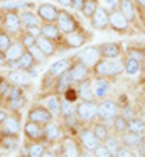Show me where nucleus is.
<instances>
[{
    "mask_svg": "<svg viewBox=\"0 0 145 157\" xmlns=\"http://www.w3.org/2000/svg\"><path fill=\"white\" fill-rule=\"evenodd\" d=\"M93 71L96 76L101 78H115V76H120L125 71V66L121 61L118 59H105L101 58L96 64L93 66Z\"/></svg>",
    "mask_w": 145,
    "mask_h": 157,
    "instance_id": "nucleus-1",
    "label": "nucleus"
},
{
    "mask_svg": "<svg viewBox=\"0 0 145 157\" xmlns=\"http://www.w3.org/2000/svg\"><path fill=\"white\" fill-rule=\"evenodd\" d=\"M118 115H120V106L116 105V101L105 98L98 103V118H100V122L106 123V125L113 123V120Z\"/></svg>",
    "mask_w": 145,
    "mask_h": 157,
    "instance_id": "nucleus-2",
    "label": "nucleus"
},
{
    "mask_svg": "<svg viewBox=\"0 0 145 157\" xmlns=\"http://www.w3.org/2000/svg\"><path fill=\"white\" fill-rule=\"evenodd\" d=\"M52 118H54V115L49 112V108L40 106V105L32 106L29 110V113H27V120L29 122H36L39 125H49V123H52Z\"/></svg>",
    "mask_w": 145,
    "mask_h": 157,
    "instance_id": "nucleus-3",
    "label": "nucleus"
},
{
    "mask_svg": "<svg viewBox=\"0 0 145 157\" xmlns=\"http://www.w3.org/2000/svg\"><path fill=\"white\" fill-rule=\"evenodd\" d=\"M76 117L81 122H93L98 117V103L96 101H81L76 106Z\"/></svg>",
    "mask_w": 145,
    "mask_h": 157,
    "instance_id": "nucleus-4",
    "label": "nucleus"
},
{
    "mask_svg": "<svg viewBox=\"0 0 145 157\" xmlns=\"http://www.w3.org/2000/svg\"><path fill=\"white\" fill-rule=\"evenodd\" d=\"M56 25L59 27V31L63 32L64 36L73 34V32L78 31V22L74 21V17L66 10H59L57 19H56Z\"/></svg>",
    "mask_w": 145,
    "mask_h": 157,
    "instance_id": "nucleus-5",
    "label": "nucleus"
},
{
    "mask_svg": "<svg viewBox=\"0 0 145 157\" xmlns=\"http://www.w3.org/2000/svg\"><path fill=\"white\" fill-rule=\"evenodd\" d=\"M78 140H79V145H83L88 152H94V149L101 144L91 128H81L78 132Z\"/></svg>",
    "mask_w": 145,
    "mask_h": 157,
    "instance_id": "nucleus-6",
    "label": "nucleus"
},
{
    "mask_svg": "<svg viewBox=\"0 0 145 157\" xmlns=\"http://www.w3.org/2000/svg\"><path fill=\"white\" fill-rule=\"evenodd\" d=\"M78 59H79V61H83L88 68H93V66L101 59L100 48H98V46H88V48H84L83 51L79 52Z\"/></svg>",
    "mask_w": 145,
    "mask_h": 157,
    "instance_id": "nucleus-7",
    "label": "nucleus"
},
{
    "mask_svg": "<svg viewBox=\"0 0 145 157\" xmlns=\"http://www.w3.org/2000/svg\"><path fill=\"white\" fill-rule=\"evenodd\" d=\"M93 85V93L96 100H105L111 91V85L108 81V78H101V76H96V78L91 81Z\"/></svg>",
    "mask_w": 145,
    "mask_h": 157,
    "instance_id": "nucleus-8",
    "label": "nucleus"
},
{
    "mask_svg": "<svg viewBox=\"0 0 145 157\" xmlns=\"http://www.w3.org/2000/svg\"><path fill=\"white\" fill-rule=\"evenodd\" d=\"M91 24H93L94 29L98 31H103L110 25V12H108L106 7H98L96 12L91 15Z\"/></svg>",
    "mask_w": 145,
    "mask_h": 157,
    "instance_id": "nucleus-9",
    "label": "nucleus"
},
{
    "mask_svg": "<svg viewBox=\"0 0 145 157\" xmlns=\"http://www.w3.org/2000/svg\"><path fill=\"white\" fill-rule=\"evenodd\" d=\"M69 76H71V79H73V83H81V81H84V79H88V76H90V68H88L83 61L78 59L76 63L71 64Z\"/></svg>",
    "mask_w": 145,
    "mask_h": 157,
    "instance_id": "nucleus-10",
    "label": "nucleus"
},
{
    "mask_svg": "<svg viewBox=\"0 0 145 157\" xmlns=\"http://www.w3.org/2000/svg\"><path fill=\"white\" fill-rule=\"evenodd\" d=\"M110 27L116 32H127L128 27H130V22H128L127 17L116 9V10L110 12Z\"/></svg>",
    "mask_w": 145,
    "mask_h": 157,
    "instance_id": "nucleus-11",
    "label": "nucleus"
},
{
    "mask_svg": "<svg viewBox=\"0 0 145 157\" xmlns=\"http://www.w3.org/2000/svg\"><path fill=\"white\" fill-rule=\"evenodd\" d=\"M100 52H101V58L105 59H118L121 56V48L120 42H105V44H100Z\"/></svg>",
    "mask_w": 145,
    "mask_h": 157,
    "instance_id": "nucleus-12",
    "label": "nucleus"
},
{
    "mask_svg": "<svg viewBox=\"0 0 145 157\" xmlns=\"http://www.w3.org/2000/svg\"><path fill=\"white\" fill-rule=\"evenodd\" d=\"M120 142H121V145H125V147L133 150V149H138L140 145H143L145 137L142 135V133L127 132V133H123V135H120Z\"/></svg>",
    "mask_w": 145,
    "mask_h": 157,
    "instance_id": "nucleus-13",
    "label": "nucleus"
},
{
    "mask_svg": "<svg viewBox=\"0 0 145 157\" xmlns=\"http://www.w3.org/2000/svg\"><path fill=\"white\" fill-rule=\"evenodd\" d=\"M7 100H9V105L12 110H20L25 106V96L19 86H12L10 93L7 95Z\"/></svg>",
    "mask_w": 145,
    "mask_h": 157,
    "instance_id": "nucleus-14",
    "label": "nucleus"
},
{
    "mask_svg": "<svg viewBox=\"0 0 145 157\" xmlns=\"http://www.w3.org/2000/svg\"><path fill=\"white\" fill-rule=\"evenodd\" d=\"M7 64L12 66V68H17V69L29 71L30 68H34V64H37V61L34 59V56L30 54V51H25L17 61H10V63H7Z\"/></svg>",
    "mask_w": 145,
    "mask_h": 157,
    "instance_id": "nucleus-15",
    "label": "nucleus"
},
{
    "mask_svg": "<svg viewBox=\"0 0 145 157\" xmlns=\"http://www.w3.org/2000/svg\"><path fill=\"white\" fill-rule=\"evenodd\" d=\"M24 133H25L27 140H32V142H39V140L42 139L44 128H42V125H39V123H36V122H29V120H27V123L24 125Z\"/></svg>",
    "mask_w": 145,
    "mask_h": 157,
    "instance_id": "nucleus-16",
    "label": "nucleus"
},
{
    "mask_svg": "<svg viewBox=\"0 0 145 157\" xmlns=\"http://www.w3.org/2000/svg\"><path fill=\"white\" fill-rule=\"evenodd\" d=\"M57 14H59V10H57L52 4H42L37 9V15H39V19L44 22H56Z\"/></svg>",
    "mask_w": 145,
    "mask_h": 157,
    "instance_id": "nucleus-17",
    "label": "nucleus"
},
{
    "mask_svg": "<svg viewBox=\"0 0 145 157\" xmlns=\"http://www.w3.org/2000/svg\"><path fill=\"white\" fill-rule=\"evenodd\" d=\"M71 59H59V61H56L52 66L49 68V73L47 75L51 76V78H59L61 75H64V73H67L71 69Z\"/></svg>",
    "mask_w": 145,
    "mask_h": 157,
    "instance_id": "nucleus-18",
    "label": "nucleus"
},
{
    "mask_svg": "<svg viewBox=\"0 0 145 157\" xmlns=\"http://www.w3.org/2000/svg\"><path fill=\"white\" fill-rule=\"evenodd\" d=\"M78 95H79L81 101H96L93 93V85H91V79H84L79 83V88H78Z\"/></svg>",
    "mask_w": 145,
    "mask_h": 157,
    "instance_id": "nucleus-19",
    "label": "nucleus"
},
{
    "mask_svg": "<svg viewBox=\"0 0 145 157\" xmlns=\"http://www.w3.org/2000/svg\"><path fill=\"white\" fill-rule=\"evenodd\" d=\"M118 10L127 17V21L130 24H133L137 21V12H135V5H133V0H120L118 4Z\"/></svg>",
    "mask_w": 145,
    "mask_h": 157,
    "instance_id": "nucleus-20",
    "label": "nucleus"
},
{
    "mask_svg": "<svg viewBox=\"0 0 145 157\" xmlns=\"http://www.w3.org/2000/svg\"><path fill=\"white\" fill-rule=\"evenodd\" d=\"M40 34L42 36H46L47 39H51V41H61L63 39V32L59 31V27H57L54 22H46V24L40 27Z\"/></svg>",
    "mask_w": 145,
    "mask_h": 157,
    "instance_id": "nucleus-21",
    "label": "nucleus"
},
{
    "mask_svg": "<svg viewBox=\"0 0 145 157\" xmlns=\"http://www.w3.org/2000/svg\"><path fill=\"white\" fill-rule=\"evenodd\" d=\"M3 25L9 29L10 32H19L22 27V22H20V15L17 12H7L3 15Z\"/></svg>",
    "mask_w": 145,
    "mask_h": 157,
    "instance_id": "nucleus-22",
    "label": "nucleus"
},
{
    "mask_svg": "<svg viewBox=\"0 0 145 157\" xmlns=\"http://www.w3.org/2000/svg\"><path fill=\"white\" fill-rule=\"evenodd\" d=\"M36 46L44 52V56H46V58L52 56V54H54V51H56V44H54V42L51 41V39H47L46 36H42V34L36 37Z\"/></svg>",
    "mask_w": 145,
    "mask_h": 157,
    "instance_id": "nucleus-23",
    "label": "nucleus"
},
{
    "mask_svg": "<svg viewBox=\"0 0 145 157\" xmlns=\"http://www.w3.org/2000/svg\"><path fill=\"white\" fill-rule=\"evenodd\" d=\"M9 81L13 86H24L30 83V78L24 69H13V71L9 73Z\"/></svg>",
    "mask_w": 145,
    "mask_h": 157,
    "instance_id": "nucleus-24",
    "label": "nucleus"
},
{
    "mask_svg": "<svg viewBox=\"0 0 145 157\" xmlns=\"http://www.w3.org/2000/svg\"><path fill=\"white\" fill-rule=\"evenodd\" d=\"M19 130H20V122L17 117H7V120L2 123L3 135H17Z\"/></svg>",
    "mask_w": 145,
    "mask_h": 157,
    "instance_id": "nucleus-25",
    "label": "nucleus"
},
{
    "mask_svg": "<svg viewBox=\"0 0 145 157\" xmlns=\"http://www.w3.org/2000/svg\"><path fill=\"white\" fill-rule=\"evenodd\" d=\"M63 154L66 157H79L81 155L79 144H78L74 139H64V142H63Z\"/></svg>",
    "mask_w": 145,
    "mask_h": 157,
    "instance_id": "nucleus-26",
    "label": "nucleus"
},
{
    "mask_svg": "<svg viewBox=\"0 0 145 157\" xmlns=\"http://www.w3.org/2000/svg\"><path fill=\"white\" fill-rule=\"evenodd\" d=\"M24 52H25V51H24V44H22V42H12V44L9 46V49H7L3 54H5L7 63H10V61H17Z\"/></svg>",
    "mask_w": 145,
    "mask_h": 157,
    "instance_id": "nucleus-27",
    "label": "nucleus"
},
{
    "mask_svg": "<svg viewBox=\"0 0 145 157\" xmlns=\"http://www.w3.org/2000/svg\"><path fill=\"white\" fill-rule=\"evenodd\" d=\"M64 41H66V46H67V48L78 49V48H81V46L86 42V36H84L83 32L76 31V32H73V34H67Z\"/></svg>",
    "mask_w": 145,
    "mask_h": 157,
    "instance_id": "nucleus-28",
    "label": "nucleus"
},
{
    "mask_svg": "<svg viewBox=\"0 0 145 157\" xmlns=\"http://www.w3.org/2000/svg\"><path fill=\"white\" fill-rule=\"evenodd\" d=\"M42 139L46 140V142H49V144H54L56 140L61 139V128L56 125V123H49V125H46L44 133H42Z\"/></svg>",
    "mask_w": 145,
    "mask_h": 157,
    "instance_id": "nucleus-29",
    "label": "nucleus"
},
{
    "mask_svg": "<svg viewBox=\"0 0 145 157\" xmlns=\"http://www.w3.org/2000/svg\"><path fill=\"white\" fill-rule=\"evenodd\" d=\"M123 66H125V73H127V75L137 76L138 73L142 71V66L143 64H142L140 61H137V59H133V58H125Z\"/></svg>",
    "mask_w": 145,
    "mask_h": 157,
    "instance_id": "nucleus-30",
    "label": "nucleus"
},
{
    "mask_svg": "<svg viewBox=\"0 0 145 157\" xmlns=\"http://www.w3.org/2000/svg\"><path fill=\"white\" fill-rule=\"evenodd\" d=\"M20 22H22V25L25 29H29V27H39V17H37L36 14H32V12H29V10H24V12H20Z\"/></svg>",
    "mask_w": 145,
    "mask_h": 157,
    "instance_id": "nucleus-31",
    "label": "nucleus"
},
{
    "mask_svg": "<svg viewBox=\"0 0 145 157\" xmlns=\"http://www.w3.org/2000/svg\"><path fill=\"white\" fill-rule=\"evenodd\" d=\"M91 130H93V133L96 135V139L100 140V142H105V140L110 137V128H108V125L103 122L94 123V125L91 127Z\"/></svg>",
    "mask_w": 145,
    "mask_h": 157,
    "instance_id": "nucleus-32",
    "label": "nucleus"
},
{
    "mask_svg": "<svg viewBox=\"0 0 145 157\" xmlns=\"http://www.w3.org/2000/svg\"><path fill=\"white\" fill-rule=\"evenodd\" d=\"M111 125H113V130L118 133V135H123V133L128 132V118L125 115H121V113L113 120Z\"/></svg>",
    "mask_w": 145,
    "mask_h": 157,
    "instance_id": "nucleus-33",
    "label": "nucleus"
},
{
    "mask_svg": "<svg viewBox=\"0 0 145 157\" xmlns=\"http://www.w3.org/2000/svg\"><path fill=\"white\" fill-rule=\"evenodd\" d=\"M128 132H133V133H145V120L142 118H128Z\"/></svg>",
    "mask_w": 145,
    "mask_h": 157,
    "instance_id": "nucleus-34",
    "label": "nucleus"
},
{
    "mask_svg": "<svg viewBox=\"0 0 145 157\" xmlns=\"http://www.w3.org/2000/svg\"><path fill=\"white\" fill-rule=\"evenodd\" d=\"M46 108H49V112L52 115H61V100L57 98V95H52L46 100Z\"/></svg>",
    "mask_w": 145,
    "mask_h": 157,
    "instance_id": "nucleus-35",
    "label": "nucleus"
},
{
    "mask_svg": "<svg viewBox=\"0 0 145 157\" xmlns=\"http://www.w3.org/2000/svg\"><path fill=\"white\" fill-rule=\"evenodd\" d=\"M100 7V4H98V0H84L83 4V9H81V12H83L84 17L91 19V15L96 12V9Z\"/></svg>",
    "mask_w": 145,
    "mask_h": 157,
    "instance_id": "nucleus-36",
    "label": "nucleus"
},
{
    "mask_svg": "<svg viewBox=\"0 0 145 157\" xmlns=\"http://www.w3.org/2000/svg\"><path fill=\"white\" fill-rule=\"evenodd\" d=\"M46 152V147L40 142H32L27 145V157H40Z\"/></svg>",
    "mask_w": 145,
    "mask_h": 157,
    "instance_id": "nucleus-37",
    "label": "nucleus"
},
{
    "mask_svg": "<svg viewBox=\"0 0 145 157\" xmlns=\"http://www.w3.org/2000/svg\"><path fill=\"white\" fill-rule=\"evenodd\" d=\"M61 115H63L66 120H69L71 117H74V115H76V106H74L71 101L64 100V101L61 103Z\"/></svg>",
    "mask_w": 145,
    "mask_h": 157,
    "instance_id": "nucleus-38",
    "label": "nucleus"
},
{
    "mask_svg": "<svg viewBox=\"0 0 145 157\" xmlns=\"http://www.w3.org/2000/svg\"><path fill=\"white\" fill-rule=\"evenodd\" d=\"M0 147L5 150H13L17 147V135H3L0 140Z\"/></svg>",
    "mask_w": 145,
    "mask_h": 157,
    "instance_id": "nucleus-39",
    "label": "nucleus"
},
{
    "mask_svg": "<svg viewBox=\"0 0 145 157\" xmlns=\"http://www.w3.org/2000/svg\"><path fill=\"white\" fill-rule=\"evenodd\" d=\"M127 58H133L137 61H140L142 64L145 63V49L142 48H128L127 49Z\"/></svg>",
    "mask_w": 145,
    "mask_h": 157,
    "instance_id": "nucleus-40",
    "label": "nucleus"
},
{
    "mask_svg": "<svg viewBox=\"0 0 145 157\" xmlns=\"http://www.w3.org/2000/svg\"><path fill=\"white\" fill-rule=\"evenodd\" d=\"M57 79H59V81H57V90H59V91H63V93L66 91L71 85H73V79H71V76H69V71L64 73V75H61Z\"/></svg>",
    "mask_w": 145,
    "mask_h": 157,
    "instance_id": "nucleus-41",
    "label": "nucleus"
},
{
    "mask_svg": "<svg viewBox=\"0 0 145 157\" xmlns=\"http://www.w3.org/2000/svg\"><path fill=\"white\" fill-rule=\"evenodd\" d=\"M105 145L108 147V149L111 150V152H113V155H115V152H116L118 149H120L121 147V142H120V137H115V135H110L108 137L106 140H105Z\"/></svg>",
    "mask_w": 145,
    "mask_h": 157,
    "instance_id": "nucleus-42",
    "label": "nucleus"
},
{
    "mask_svg": "<svg viewBox=\"0 0 145 157\" xmlns=\"http://www.w3.org/2000/svg\"><path fill=\"white\" fill-rule=\"evenodd\" d=\"M93 155H94V157H115V155H113V152H111V150L108 149V147L105 145L103 142H101L100 145H98L96 149H94Z\"/></svg>",
    "mask_w": 145,
    "mask_h": 157,
    "instance_id": "nucleus-43",
    "label": "nucleus"
},
{
    "mask_svg": "<svg viewBox=\"0 0 145 157\" xmlns=\"http://www.w3.org/2000/svg\"><path fill=\"white\" fill-rule=\"evenodd\" d=\"M10 44H12V41H10L9 34H5V32H0V52H5L7 49H9Z\"/></svg>",
    "mask_w": 145,
    "mask_h": 157,
    "instance_id": "nucleus-44",
    "label": "nucleus"
},
{
    "mask_svg": "<svg viewBox=\"0 0 145 157\" xmlns=\"http://www.w3.org/2000/svg\"><path fill=\"white\" fill-rule=\"evenodd\" d=\"M115 157H137V154H135L132 149H128V147L121 145L120 149L115 152Z\"/></svg>",
    "mask_w": 145,
    "mask_h": 157,
    "instance_id": "nucleus-45",
    "label": "nucleus"
},
{
    "mask_svg": "<svg viewBox=\"0 0 145 157\" xmlns=\"http://www.w3.org/2000/svg\"><path fill=\"white\" fill-rule=\"evenodd\" d=\"M78 98H79V95H78V90H74L73 86H69V88L64 91V100H67V101L74 103Z\"/></svg>",
    "mask_w": 145,
    "mask_h": 157,
    "instance_id": "nucleus-46",
    "label": "nucleus"
},
{
    "mask_svg": "<svg viewBox=\"0 0 145 157\" xmlns=\"http://www.w3.org/2000/svg\"><path fill=\"white\" fill-rule=\"evenodd\" d=\"M27 51H30V54L34 56V59H36L37 63H44L46 61V56H44V52L40 51L37 46H34V48H30V49H27Z\"/></svg>",
    "mask_w": 145,
    "mask_h": 157,
    "instance_id": "nucleus-47",
    "label": "nucleus"
},
{
    "mask_svg": "<svg viewBox=\"0 0 145 157\" xmlns=\"http://www.w3.org/2000/svg\"><path fill=\"white\" fill-rule=\"evenodd\" d=\"M22 44H24V48H27V49L34 48V46H36V37H34L32 34H29V32H25V34L22 36Z\"/></svg>",
    "mask_w": 145,
    "mask_h": 157,
    "instance_id": "nucleus-48",
    "label": "nucleus"
},
{
    "mask_svg": "<svg viewBox=\"0 0 145 157\" xmlns=\"http://www.w3.org/2000/svg\"><path fill=\"white\" fill-rule=\"evenodd\" d=\"M10 90H12L10 81H2V83H0V95H2V96H7L10 93Z\"/></svg>",
    "mask_w": 145,
    "mask_h": 157,
    "instance_id": "nucleus-49",
    "label": "nucleus"
},
{
    "mask_svg": "<svg viewBox=\"0 0 145 157\" xmlns=\"http://www.w3.org/2000/svg\"><path fill=\"white\" fill-rule=\"evenodd\" d=\"M103 2L106 7H110V10H116L118 4H120V0H103Z\"/></svg>",
    "mask_w": 145,
    "mask_h": 157,
    "instance_id": "nucleus-50",
    "label": "nucleus"
},
{
    "mask_svg": "<svg viewBox=\"0 0 145 157\" xmlns=\"http://www.w3.org/2000/svg\"><path fill=\"white\" fill-rule=\"evenodd\" d=\"M83 4H84V0H71V7H73L74 10H81V9H83Z\"/></svg>",
    "mask_w": 145,
    "mask_h": 157,
    "instance_id": "nucleus-51",
    "label": "nucleus"
},
{
    "mask_svg": "<svg viewBox=\"0 0 145 157\" xmlns=\"http://www.w3.org/2000/svg\"><path fill=\"white\" fill-rule=\"evenodd\" d=\"M7 117H9V115H7L5 110H0V125H2V123L7 120Z\"/></svg>",
    "mask_w": 145,
    "mask_h": 157,
    "instance_id": "nucleus-52",
    "label": "nucleus"
},
{
    "mask_svg": "<svg viewBox=\"0 0 145 157\" xmlns=\"http://www.w3.org/2000/svg\"><path fill=\"white\" fill-rule=\"evenodd\" d=\"M40 157H56V155H54V152H51V150H46Z\"/></svg>",
    "mask_w": 145,
    "mask_h": 157,
    "instance_id": "nucleus-53",
    "label": "nucleus"
},
{
    "mask_svg": "<svg viewBox=\"0 0 145 157\" xmlns=\"http://www.w3.org/2000/svg\"><path fill=\"white\" fill-rule=\"evenodd\" d=\"M61 5H64V7H67V5H71V0H57Z\"/></svg>",
    "mask_w": 145,
    "mask_h": 157,
    "instance_id": "nucleus-54",
    "label": "nucleus"
},
{
    "mask_svg": "<svg viewBox=\"0 0 145 157\" xmlns=\"http://www.w3.org/2000/svg\"><path fill=\"white\" fill-rule=\"evenodd\" d=\"M7 63V59H5V54H2V52H0V66H3Z\"/></svg>",
    "mask_w": 145,
    "mask_h": 157,
    "instance_id": "nucleus-55",
    "label": "nucleus"
},
{
    "mask_svg": "<svg viewBox=\"0 0 145 157\" xmlns=\"http://www.w3.org/2000/svg\"><path fill=\"white\" fill-rule=\"evenodd\" d=\"M91 154H93V152H88V150H86V152H81L79 157H94V155H91Z\"/></svg>",
    "mask_w": 145,
    "mask_h": 157,
    "instance_id": "nucleus-56",
    "label": "nucleus"
},
{
    "mask_svg": "<svg viewBox=\"0 0 145 157\" xmlns=\"http://www.w3.org/2000/svg\"><path fill=\"white\" fill-rule=\"evenodd\" d=\"M137 4L140 5L142 9H145V0H137Z\"/></svg>",
    "mask_w": 145,
    "mask_h": 157,
    "instance_id": "nucleus-57",
    "label": "nucleus"
},
{
    "mask_svg": "<svg viewBox=\"0 0 145 157\" xmlns=\"http://www.w3.org/2000/svg\"><path fill=\"white\" fill-rule=\"evenodd\" d=\"M56 157H66V155H64V154H61V155H56Z\"/></svg>",
    "mask_w": 145,
    "mask_h": 157,
    "instance_id": "nucleus-58",
    "label": "nucleus"
}]
</instances>
